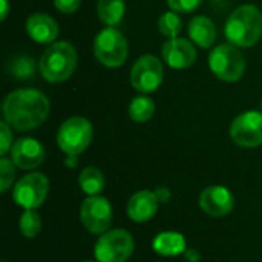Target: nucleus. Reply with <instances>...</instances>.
Masks as SVG:
<instances>
[{"mask_svg": "<svg viewBox=\"0 0 262 262\" xmlns=\"http://www.w3.org/2000/svg\"><path fill=\"white\" fill-rule=\"evenodd\" d=\"M49 100L37 89H18L3 101L5 121L17 130H32L49 115Z\"/></svg>", "mask_w": 262, "mask_h": 262, "instance_id": "obj_1", "label": "nucleus"}, {"mask_svg": "<svg viewBox=\"0 0 262 262\" xmlns=\"http://www.w3.org/2000/svg\"><path fill=\"white\" fill-rule=\"evenodd\" d=\"M262 35V14L253 5L236 8L226 23V38L238 48L253 46Z\"/></svg>", "mask_w": 262, "mask_h": 262, "instance_id": "obj_2", "label": "nucleus"}, {"mask_svg": "<svg viewBox=\"0 0 262 262\" xmlns=\"http://www.w3.org/2000/svg\"><path fill=\"white\" fill-rule=\"evenodd\" d=\"M40 74L49 83H61L68 80L77 68V51L68 41L52 43L41 55Z\"/></svg>", "mask_w": 262, "mask_h": 262, "instance_id": "obj_3", "label": "nucleus"}, {"mask_svg": "<svg viewBox=\"0 0 262 262\" xmlns=\"http://www.w3.org/2000/svg\"><path fill=\"white\" fill-rule=\"evenodd\" d=\"M210 71L216 78L233 83L241 80L246 72V58L233 45H220L209 55Z\"/></svg>", "mask_w": 262, "mask_h": 262, "instance_id": "obj_4", "label": "nucleus"}, {"mask_svg": "<svg viewBox=\"0 0 262 262\" xmlns=\"http://www.w3.org/2000/svg\"><path fill=\"white\" fill-rule=\"evenodd\" d=\"M92 141V124L83 117L66 120L57 134V144L68 157H77L88 149Z\"/></svg>", "mask_w": 262, "mask_h": 262, "instance_id": "obj_5", "label": "nucleus"}, {"mask_svg": "<svg viewBox=\"0 0 262 262\" xmlns=\"http://www.w3.org/2000/svg\"><path fill=\"white\" fill-rule=\"evenodd\" d=\"M127 41L115 28L103 29L94 41V54L97 60L107 68H118L127 58Z\"/></svg>", "mask_w": 262, "mask_h": 262, "instance_id": "obj_6", "label": "nucleus"}, {"mask_svg": "<svg viewBox=\"0 0 262 262\" xmlns=\"http://www.w3.org/2000/svg\"><path fill=\"white\" fill-rule=\"evenodd\" d=\"M134 238L126 230L106 232L95 244L98 262H126L134 253Z\"/></svg>", "mask_w": 262, "mask_h": 262, "instance_id": "obj_7", "label": "nucleus"}, {"mask_svg": "<svg viewBox=\"0 0 262 262\" xmlns=\"http://www.w3.org/2000/svg\"><path fill=\"white\" fill-rule=\"evenodd\" d=\"M49 193V181L43 173L25 175L14 187V201L25 210H35L40 207Z\"/></svg>", "mask_w": 262, "mask_h": 262, "instance_id": "obj_8", "label": "nucleus"}, {"mask_svg": "<svg viewBox=\"0 0 262 262\" xmlns=\"http://www.w3.org/2000/svg\"><path fill=\"white\" fill-rule=\"evenodd\" d=\"M230 138L241 147L253 149L262 144V112L249 111L230 124Z\"/></svg>", "mask_w": 262, "mask_h": 262, "instance_id": "obj_9", "label": "nucleus"}, {"mask_svg": "<svg viewBox=\"0 0 262 262\" xmlns=\"http://www.w3.org/2000/svg\"><path fill=\"white\" fill-rule=\"evenodd\" d=\"M130 83L134 89L149 94L157 91L163 83V64L155 55L140 57L130 71Z\"/></svg>", "mask_w": 262, "mask_h": 262, "instance_id": "obj_10", "label": "nucleus"}, {"mask_svg": "<svg viewBox=\"0 0 262 262\" xmlns=\"http://www.w3.org/2000/svg\"><path fill=\"white\" fill-rule=\"evenodd\" d=\"M80 218L86 230L100 235L107 232L112 223V207L109 201L100 195L89 196L81 204Z\"/></svg>", "mask_w": 262, "mask_h": 262, "instance_id": "obj_11", "label": "nucleus"}, {"mask_svg": "<svg viewBox=\"0 0 262 262\" xmlns=\"http://www.w3.org/2000/svg\"><path fill=\"white\" fill-rule=\"evenodd\" d=\"M233 204H235L233 195L230 193L229 189L223 186H210L204 189L200 196L201 209L213 218L229 215L233 209Z\"/></svg>", "mask_w": 262, "mask_h": 262, "instance_id": "obj_12", "label": "nucleus"}, {"mask_svg": "<svg viewBox=\"0 0 262 262\" xmlns=\"http://www.w3.org/2000/svg\"><path fill=\"white\" fill-rule=\"evenodd\" d=\"M161 54L164 61L173 69H186L196 61V49L186 38H169L163 45Z\"/></svg>", "mask_w": 262, "mask_h": 262, "instance_id": "obj_13", "label": "nucleus"}, {"mask_svg": "<svg viewBox=\"0 0 262 262\" xmlns=\"http://www.w3.org/2000/svg\"><path fill=\"white\" fill-rule=\"evenodd\" d=\"M11 160L20 169H35L45 160L43 146L34 138H20L11 147Z\"/></svg>", "mask_w": 262, "mask_h": 262, "instance_id": "obj_14", "label": "nucleus"}, {"mask_svg": "<svg viewBox=\"0 0 262 262\" xmlns=\"http://www.w3.org/2000/svg\"><path fill=\"white\" fill-rule=\"evenodd\" d=\"M160 200L155 192L141 190L130 196L127 203V215L135 223H146L154 218L158 210Z\"/></svg>", "mask_w": 262, "mask_h": 262, "instance_id": "obj_15", "label": "nucleus"}, {"mask_svg": "<svg viewBox=\"0 0 262 262\" xmlns=\"http://www.w3.org/2000/svg\"><path fill=\"white\" fill-rule=\"evenodd\" d=\"M26 31L29 37L37 43H51L58 35V25L57 21L43 12H35L29 15L26 21Z\"/></svg>", "mask_w": 262, "mask_h": 262, "instance_id": "obj_16", "label": "nucleus"}, {"mask_svg": "<svg viewBox=\"0 0 262 262\" xmlns=\"http://www.w3.org/2000/svg\"><path fill=\"white\" fill-rule=\"evenodd\" d=\"M189 35L190 38L203 49H209L216 38V29L213 21L209 17L196 15L189 23Z\"/></svg>", "mask_w": 262, "mask_h": 262, "instance_id": "obj_17", "label": "nucleus"}, {"mask_svg": "<svg viewBox=\"0 0 262 262\" xmlns=\"http://www.w3.org/2000/svg\"><path fill=\"white\" fill-rule=\"evenodd\" d=\"M154 250L163 256H178L186 250L184 236L177 232H164L155 236Z\"/></svg>", "mask_w": 262, "mask_h": 262, "instance_id": "obj_18", "label": "nucleus"}, {"mask_svg": "<svg viewBox=\"0 0 262 262\" xmlns=\"http://www.w3.org/2000/svg\"><path fill=\"white\" fill-rule=\"evenodd\" d=\"M124 0H98L97 12L100 20L109 28L117 26L124 17Z\"/></svg>", "mask_w": 262, "mask_h": 262, "instance_id": "obj_19", "label": "nucleus"}, {"mask_svg": "<svg viewBox=\"0 0 262 262\" xmlns=\"http://www.w3.org/2000/svg\"><path fill=\"white\" fill-rule=\"evenodd\" d=\"M78 184L86 195L95 196L100 195L101 190L104 189V177L101 170H98L97 167H86L81 170L78 177Z\"/></svg>", "mask_w": 262, "mask_h": 262, "instance_id": "obj_20", "label": "nucleus"}, {"mask_svg": "<svg viewBox=\"0 0 262 262\" xmlns=\"http://www.w3.org/2000/svg\"><path fill=\"white\" fill-rule=\"evenodd\" d=\"M155 112V104L150 98L140 95L135 97L129 104V115L135 123H146L152 118Z\"/></svg>", "mask_w": 262, "mask_h": 262, "instance_id": "obj_21", "label": "nucleus"}, {"mask_svg": "<svg viewBox=\"0 0 262 262\" xmlns=\"http://www.w3.org/2000/svg\"><path fill=\"white\" fill-rule=\"evenodd\" d=\"M158 29L164 37L169 38H177L180 35V32L183 31V21L180 18V15L173 11L170 12H164L160 18H158Z\"/></svg>", "mask_w": 262, "mask_h": 262, "instance_id": "obj_22", "label": "nucleus"}, {"mask_svg": "<svg viewBox=\"0 0 262 262\" xmlns=\"http://www.w3.org/2000/svg\"><path fill=\"white\" fill-rule=\"evenodd\" d=\"M18 226H20L21 235L26 236V238H29V239H32L41 230V218H40V215L35 210H26L21 215Z\"/></svg>", "mask_w": 262, "mask_h": 262, "instance_id": "obj_23", "label": "nucleus"}, {"mask_svg": "<svg viewBox=\"0 0 262 262\" xmlns=\"http://www.w3.org/2000/svg\"><path fill=\"white\" fill-rule=\"evenodd\" d=\"M14 177H15V169H14L12 160L2 158L0 160V189H2V192H6L12 186Z\"/></svg>", "mask_w": 262, "mask_h": 262, "instance_id": "obj_24", "label": "nucleus"}, {"mask_svg": "<svg viewBox=\"0 0 262 262\" xmlns=\"http://www.w3.org/2000/svg\"><path fill=\"white\" fill-rule=\"evenodd\" d=\"M203 3V0H167V5L172 11L175 12H193L200 5Z\"/></svg>", "mask_w": 262, "mask_h": 262, "instance_id": "obj_25", "label": "nucleus"}, {"mask_svg": "<svg viewBox=\"0 0 262 262\" xmlns=\"http://www.w3.org/2000/svg\"><path fill=\"white\" fill-rule=\"evenodd\" d=\"M0 137H2V147H0V154L5 155L11 147H12V134L9 129V124L6 121L0 123Z\"/></svg>", "mask_w": 262, "mask_h": 262, "instance_id": "obj_26", "label": "nucleus"}, {"mask_svg": "<svg viewBox=\"0 0 262 262\" xmlns=\"http://www.w3.org/2000/svg\"><path fill=\"white\" fill-rule=\"evenodd\" d=\"M81 0H54L55 8L63 14H72L80 8Z\"/></svg>", "mask_w": 262, "mask_h": 262, "instance_id": "obj_27", "label": "nucleus"}, {"mask_svg": "<svg viewBox=\"0 0 262 262\" xmlns=\"http://www.w3.org/2000/svg\"><path fill=\"white\" fill-rule=\"evenodd\" d=\"M157 196H158V200H160V203H166L169 198H170V192L166 189V187H160V189H157Z\"/></svg>", "mask_w": 262, "mask_h": 262, "instance_id": "obj_28", "label": "nucleus"}, {"mask_svg": "<svg viewBox=\"0 0 262 262\" xmlns=\"http://www.w3.org/2000/svg\"><path fill=\"white\" fill-rule=\"evenodd\" d=\"M0 2H2V20H5L9 12V3L8 0H0Z\"/></svg>", "mask_w": 262, "mask_h": 262, "instance_id": "obj_29", "label": "nucleus"}, {"mask_svg": "<svg viewBox=\"0 0 262 262\" xmlns=\"http://www.w3.org/2000/svg\"><path fill=\"white\" fill-rule=\"evenodd\" d=\"M83 262H94V261H83Z\"/></svg>", "mask_w": 262, "mask_h": 262, "instance_id": "obj_30", "label": "nucleus"}, {"mask_svg": "<svg viewBox=\"0 0 262 262\" xmlns=\"http://www.w3.org/2000/svg\"><path fill=\"white\" fill-rule=\"evenodd\" d=\"M261 109H262V101H261Z\"/></svg>", "mask_w": 262, "mask_h": 262, "instance_id": "obj_31", "label": "nucleus"}]
</instances>
